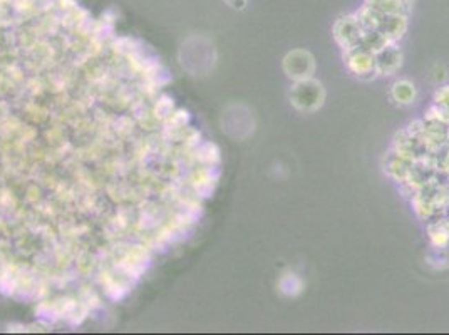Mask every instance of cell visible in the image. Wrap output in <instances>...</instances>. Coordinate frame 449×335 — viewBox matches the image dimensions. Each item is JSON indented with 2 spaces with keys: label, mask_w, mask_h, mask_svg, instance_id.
Returning a JSON list of instances; mask_svg holds the SVG:
<instances>
[{
  "label": "cell",
  "mask_w": 449,
  "mask_h": 335,
  "mask_svg": "<svg viewBox=\"0 0 449 335\" xmlns=\"http://www.w3.org/2000/svg\"><path fill=\"white\" fill-rule=\"evenodd\" d=\"M326 101V89L314 77L297 81L290 89V103L297 111L315 112Z\"/></svg>",
  "instance_id": "1"
},
{
  "label": "cell",
  "mask_w": 449,
  "mask_h": 335,
  "mask_svg": "<svg viewBox=\"0 0 449 335\" xmlns=\"http://www.w3.org/2000/svg\"><path fill=\"white\" fill-rule=\"evenodd\" d=\"M343 62H346L349 72H352L359 79L369 81L377 76L376 56L362 45L343 50Z\"/></svg>",
  "instance_id": "2"
},
{
  "label": "cell",
  "mask_w": 449,
  "mask_h": 335,
  "mask_svg": "<svg viewBox=\"0 0 449 335\" xmlns=\"http://www.w3.org/2000/svg\"><path fill=\"white\" fill-rule=\"evenodd\" d=\"M283 72L287 74L288 79L294 83L297 81L310 79L315 72V59L308 50L294 49L283 57Z\"/></svg>",
  "instance_id": "3"
},
{
  "label": "cell",
  "mask_w": 449,
  "mask_h": 335,
  "mask_svg": "<svg viewBox=\"0 0 449 335\" xmlns=\"http://www.w3.org/2000/svg\"><path fill=\"white\" fill-rule=\"evenodd\" d=\"M332 34H334L335 42H337L343 50H347V49L357 48V45L361 44L364 29H362L357 15L349 14V15H342V17H339L337 21H335Z\"/></svg>",
  "instance_id": "4"
},
{
  "label": "cell",
  "mask_w": 449,
  "mask_h": 335,
  "mask_svg": "<svg viewBox=\"0 0 449 335\" xmlns=\"http://www.w3.org/2000/svg\"><path fill=\"white\" fill-rule=\"evenodd\" d=\"M392 150L397 151V153L408 156V158L412 159V161L428 158V156L432 153V151L426 146V143L423 141V139L411 134V132L406 130V128L404 130L397 131L396 136H394Z\"/></svg>",
  "instance_id": "5"
},
{
  "label": "cell",
  "mask_w": 449,
  "mask_h": 335,
  "mask_svg": "<svg viewBox=\"0 0 449 335\" xmlns=\"http://www.w3.org/2000/svg\"><path fill=\"white\" fill-rule=\"evenodd\" d=\"M412 159H409L408 156L397 153L392 148L386 153L384 159H382V166H384V173L388 174L392 181H396L397 185H402L409 176V171L412 168Z\"/></svg>",
  "instance_id": "6"
},
{
  "label": "cell",
  "mask_w": 449,
  "mask_h": 335,
  "mask_svg": "<svg viewBox=\"0 0 449 335\" xmlns=\"http://www.w3.org/2000/svg\"><path fill=\"white\" fill-rule=\"evenodd\" d=\"M421 139L431 151L437 150L443 144L449 143V123L437 119H424L423 118V132Z\"/></svg>",
  "instance_id": "7"
},
{
  "label": "cell",
  "mask_w": 449,
  "mask_h": 335,
  "mask_svg": "<svg viewBox=\"0 0 449 335\" xmlns=\"http://www.w3.org/2000/svg\"><path fill=\"white\" fill-rule=\"evenodd\" d=\"M376 56L377 76H392L402 65V52L397 44H389L374 54Z\"/></svg>",
  "instance_id": "8"
},
{
  "label": "cell",
  "mask_w": 449,
  "mask_h": 335,
  "mask_svg": "<svg viewBox=\"0 0 449 335\" xmlns=\"http://www.w3.org/2000/svg\"><path fill=\"white\" fill-rule=\"evenodd\" d=\"M389 42L397 44L408 30V17L404 15H381L377 29Z\"/></svg>",
  "instance_id": "9"
},
{
  "label": "cell",
  "mask_w": 449,
  "mask_h": 335,
  "mask_svg": "<svg viewBox=\"0 0 449 335\" xmlns=\"http://www.w3.org/2000/svg\"><path fill=\"white\" fill-rule=\"evenodd\" d=\"M428 235L435 248L449 247V220L448 216H439L428 221Z\"/></svg>",
  "instance_id": "10"
},
{
  "label": "cell",
  "mask_w": 449,
  "mask_h": 335,
  "mask_svg": "<svg viewBox=\"0 0 449 335\" xmlns=\"http://www.w3.org/2000/svg\"><path fill=\"white\" fill-rule=\"evenodd\" d=\"M367 6L372 7L379 14L384 15H404L408 17L411 10V0H367Z\"/></svg>",
  "instance_id": "11"
},
{
  "label": "cell",
  "mask_w": 449,
  "mask_h": 335,
  "mask_svg": "<svg viewBox=\"0 0 449 335\" xmlns=\"http://www.w3.org/2000/svg\"><path fill=\"white\" fill-rule=\"evenodd\" d=\"M416 88L411 81H397L394 83L392 89H390V97L396 101L397 104H402V106H408V104H412L416 101Z\"/></svg>",
  "instance_id": "12"
},
{
  "label": "cell",
  "mask_w": 449,
  "mask_h": 335,
  "mask_svg": "<svg viewBox=\"0 0 449 335\" xmlns=\"http://www.w3.org/2000/svg\"><path fill=\"white\" fill-rule=\"evenodd\" d=\"M389 44H392V42H389L388 39L379 32V30L374 29V30H364V34H362V39H361V44L359 45H362L364 49L370 50L372 54H376Z\"/></svg>",
  "instance_id": "13"
},
{
  "label": "cell",
  "mask_w": 449,
  "mask_h": 335,
  "mask_svg": "<svg viewBox=\"0 0 449 335\" xmlns=\"http://www.w3.org/2000/svg\"><path fill=\"white\" fill-rule=\"evenodd\" d=\"M431 161L437 171L448 173L449 171V143L443 144L431 153Z\"/></svg>",
  "instance_id": "14"
},
{
  "label": "cell",
  "mask_w": 449,
  "mask_h": 335,
  "mask_svg": "<svg viewBox=\"0 0 449 335\" xmlns=\"http://www.w3.org/2000/svg\"><path fill=\"white\" fill-rule=\"evenodd\" d=\"M280 290L287 295H295L302 290V282L295 274H285L282 278H280L279 283Z\"/></svg>",
  "instance_id": "15"
},
{
  "label": "cell",
  "mask_w": 449,
  "mask_h": 335,
  "mask_svg": "<svg viewBox=\"0 0 449 335\" xmlns=\"http://www.w3.org/2000/svg\"><path fill=\"white\" fill-rule=\"evenodd\" d=\"M432 103L449 111V84L437 89L435 92V99H432Z\"/></svg>",
  "instance_id": "16"
},
{
  "label": "cell",
  "mask_w": 449,
  "mask_h": 335,
  "mask_svg": "<svg viewBox=\"0 0 449 335\" xmlns=\"http://www.w3.org/2000/svg\"><path fill=\"white\" fill-rule=\"evenodd\" d=\"M7 193H10V190H7L6 194H7ZM6 194H2V196H0V200H2V198H3V196H6Z\"/></svg>",
  "instance_id": "17"
},
{
  "label": "cell",
  "mask_w": 449,
  "mask_h": 335,
  "mask_svg": "<svg viewBox=\"0 0 449 335\" xmlns=\"http://www.w3.org/2000/svg\"><path fill=\"white\" fill-rule=\"evenodd\" d=\"M446 174H448V185H449V171H448V173H446Z\"/></svg>",
  "instance_id": "18"
}]
</instances>
